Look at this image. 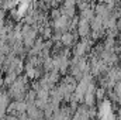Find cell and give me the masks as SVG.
Listing matches in <instances>:
<instances>
[{"label":"cell","mask_w":121,"mask_h":120,"mask_svg":"<svg viewBox=\"0 0 121 120\" xmlns=\"http://www.w3.org/2000/svg\"><path fill=\"white\" fill-rule=\"evenodd\" d=\"M120 41H121V35H120Z\"/></svg>","instance_id":"7"},{"label":"cell","mask_w":121,"mask_h":120,"mask_svg":"<svg viewBox=\"0 0 121 120\" xmlns=\"http://www.w3.org/2000/svg\"><path fill=\"white\" fill-rule=\"evenodd\" d=\"M54 27H55V28H56L58 31L65 30V28L68 27V17H65V16H59L58 18H55Z\"/></svg>","instance_id":"2"},{"label":"cell","mask_w":121,"mask_h":120,"mask_svg":"<svg viewBox=\"0 0 121 120\" xmlns=\"http://www.w3.org/2000/svg\"><path fill=\"white\" fill-rule=\"evenodd\" d=\"M96 96H97L99 99H103V96H104V89H97L96 90Z\"/></svg>","instance_id":"5"},{"label":"cell","mask_w":121,"mask_h":120,"mask_svg":"<svg viewBox=\"0 0 121 120\" xmlns=\"http://www.w3.org/2000/svg\"><path fill=\"white\" fill-rule=\"evenodd\" d=\"M73 40H75V37H73V34H72L70 31H68V32H62L60 41H62L63 45H66V47L72 45V44H73Z\"/></svg>","instance_id":"3"},{"label":"cell","mask_w":121,"mask_h":120,"mask_svg":"<svg viewBox=\"0 0 121 120\" xmlns=\"http://www.w3.org/2000/svg\"><path fill=\"white\" fill-rule=\"evenodd\" d=\"M87 48H89V44H87V41H80L78 45H76V50H75V54H76V57H82L86 51H87Z\"/></svg>","instance_id":"4"},{"label":"cell","mask_w":121,"mask_h":120,"mask_svg":"<svg viewBox=\"0 0 121 120\" xmlns=\"http://www.w3.org/2000/svg\"><path fill=\"white\" fill-rule=\"evenodd\" d=\"M99 1H106V0H99Z\"/></svg>","instance_id":"6"},{"label":"cell","mask_w":121,"mask_h":120,"mask_svg":"<svg viewBox=\"0 0 121 120\" xmlns=\"http://www.w3.org/2000/svg\"><path fill=\"white\" fill-rule=\"evenodd\" d=\"M89 30H90V23L85 18H80L79 23H78V31H79V35L80 37H86L89 34Z\"/></svg>","instance_id":"1"}]
</instances>
